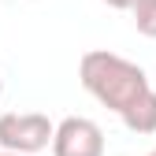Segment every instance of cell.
I'll use <instances>...</instances> for the list:
<instances>
[{
    "mask_svg": "<svg viewBox=\"0 0 156 156\" xmlns=\"http://www.w3.org/2000/svg\"><path fill=\"white\" fill-rule=\"evenodd\" d=\"M78 78H82L86 93L97 97V101L104 108H112L115 115L149 89V74L138 63H130V60H123V56H115L108 48L86 52L82 63H78Z\"/></svg>",
    "mask_w": 156,
    "mask_h": 156,
    "instance_id": "6da1fadb",
    "label": "cell"
},
{
    "mask_svg": "<svg viewBox=\"0 0 156 156\" xmlns=\"http://www.w3.org/2000/svg\"><path fill=\"white\" fill-rule=\"evenodd\" d=\"M52 119L41 112H8L0 115V145L11 152H30L37 156L52 145Z\"/></svg>",
    "mask_w": 156,
    "mask_h": 156,
    "instance_id": "7a4b0ae2",
    "label": "cell"
},
{
    "mask_svg": "<svg viewBox=\"0 0 156 156\" xmlns=\"http://www.w3.org/2000/svg\"><path fill=\"white\" fill-rule=\"evenodd\" d=\"M52 156H104V130L86 115H67L52 130Z\"/></svg>",
    "mask_w": 156,
    "mask_h": 156,
    "instance_id": "3957f363",
    "label": "cell"
},
{
    "mask_svg": "<svg viewBox=\"0 0 156 156\" xmlns=\"http://www.w3.org/2000/svg\"><path fill=\"white\" fill-rule=\"evenodd\" d=\"M119 119H123V126L134 130V134H156V89L149 86L138 101H130V104L119 112Z\"/></svg>",
    "mask_w": 156,
    "mask_h": 156,
    "instance_id": "277c9868",
    "label": "cell"
},
{
    "mask_svg": "<svg viewBox=\"0 0 156 156\" xmlns=\"http://www.w3.org/2000/svg\"><path fill=\"white\" fill-rule=\"evenodd\" d=\"M134 11V26L141 37H156V0H138L130 8Z\"/></svg>",
    "mask_w": 156,
    "mask_h": 156,
    "instance_id": "5b68a950",
    "label": "cell"
},
{
    "mask_svg": "<svg viewBox=\"0 0 156 156\" xmlns=\"http://www.w3.org/2000/svg\"><path fill=\"white\" fill-rule=\"evenodd\" d=\"M104 4H108V8H115V11H130L138 0H104Z\"/></svg>",
    "mask_w": 156,
    "mask_h": 156,
    "instance_id": "8992f818",
    "label": "cell"
},
{
    "mask_svg": "<svg viewBox=\"0 0 156 156\" xmlns=\"http://www.w3.org/2000/svg\"><path fill=\"white\" fill-rule=\"evenodd\" d=\"M0 156H30V152H11V149H4V152H0Z\"/></svg>",
    "mask_w": 156,
    "mask_h": 156,
    "instance_id": "52a82bcc",
    "label": "cell"
},
{
    "mask_svg": "<svg viewBox=\"0 0 156 156\" xmlns=\"http://www.w3.org/2000/svg\"><path fill=\"white\" fill-rule=\"evenodd\" d=\"M145 156H156V149H152V152H145Z\"/></svg>",
    "mask_w": 156,
    "mask_h": 156,
    "instance_id": "ba28073f",
    "label": "cell"
},
{
    "mask_svg": "<svg viewBox=\"0 0 156 156\" xmlns=\"http://www.w3.org/2000/svg\"><path fill=\"white\" fill-rule=\"evenodd\" d=\"M0 93H4V82H0Z\"/></svg>",
    "mask_w": 156,
    "mask_h": 156,
    "instance_id": "9c48e42d",
    "label": "cell"
}]
</instances>
